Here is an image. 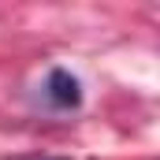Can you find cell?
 <instances>
[{"label": "cell", "instance_id": "obj_1", "mask_svg": "<svg viewBox=\"0 0 160 160\" xmlns=\"http://www.w3.org/2000/svg\"><path fill=\"white\" fill-rule=\"evenodd\" d=\"M45 97H48V104H56V108H75L82 101V86H78V78H75L71 71L56 67V71H48Z\"/></svg>", "mask_w": 160, "mask_h": 160}, {"label": "cell", "instance_id": "obj_2", "mask_svg": "<svg viewBox=\"0 0 160 160\" xmlns=\"http://www.w3.org/2000/svg\"><path fill=\"white\" fill-rule=\"evenodd\" d=\"M22 160H67V157H22Z\"/></svg>", "mask_w": 160, "mask_h": 160}]
</instances>
